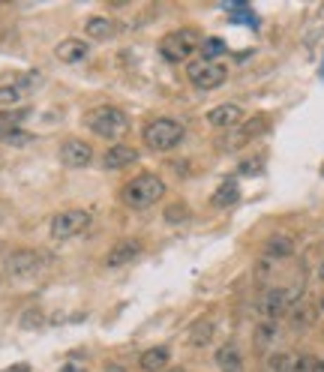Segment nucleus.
Wrapping results in <instances>:
<instances>
[{
	"mask_svg": "<svg viewBox=\"0 0 324 372\" xmlns=\"http://www.w3.org/2000/svg\"><path fill=\"white\" fill-rule=\"evenodd\" d=\"M162 195H165V184L160 174H138V177L127 180L124 189H120V201H124L129 210H148Z\"/></svg>",
	"mask_w": 324,
	"mask_h": 372,
	"instance_id": "nucleus-1",
	"label": "nucleus"
},
{
	"mask_svg": "<svg viewBox=\"0 0 324 372\" xmlns=\"http://www.w3.org/2000/svg\"><path fill=\"white\" fill-rule=\"evenodd\" d=\"M84 127L93 135H99V139L115 141V139H120V135H127L129 117L115 105H99V108H91L84 115Z\"/></svg>",
	"mask_w": 324,
	"mask_h": 372,
	"instance_id": "nucleus-2",
	"label": "nucleus"
},
{
	"mask_svg": "<svg viewBox=\"0 0 324 372\" xmlns=\"http://www.w3.org/2000/svg\"><path fill=\"white\" fill-rule=\"evenodd\" d=\"M183 141V127L171 117H156L144 127V144L150 150H171Z\"/></svg>",
	"mask_w": 324,
	"mask_h": 372,
	"instance_id": "nucleus-3",
	"label": "nucleus"
},
{
	"mask_svg": "<svg viewBox=\"0 0 324 372\" xmlns=\"http://www.w3.org/2000/svg\"><path fill=\"white\" fill-rule=\"evenodd\" d=\"M198 49H201V39H198L195 30H174V33H169V37L160 39V54L171 63L189 60Z\"/></svg>",
	"mask_w": 324,
	"mask_h": 372,
	"instance_id": "nucleus-4",
	"label": "nucleus"
},
{
	"mask_svg": "<svg viewBox=\"0 0 324 372\" xmlns=\"http://www.w3.org/2000/svg\"><path fill=\"white\" fill-rule=\"evenodd\" d=\"M189 82H193L198 90H216L226 84V78H228V70L222 63L216 60H195V63H189Z\"/></svg>",
	"mask_w": 324,
	"mask_h": 372,
	"instance_id": "nucleus-5",
	"label": "nucleus"
},
{
	"mask_svg": "<svg viewBox=\"0 0 324 372\" xmlns=\"http://www.w3.org/2000/svg\"><path fill=\"white\" fill-rule=\"evenodd\" d=\"M87 225H91V213L87 210H63L51 219V238L54 240H70L78 238Z\"/></svg>",
	"mask_w": 324,
	"mask_h": 372,
	"instance_id": "nucleus-6",
	"label": "nucleus"
},
{
	"mask_svg": "<svg viewBox=\"0 0 324 372\" xmlns=\"http://www.w3.org/2000/svg\"><path fill=\"white\" fill-rule=\"evenodd\" d=\"M294 300H297V291L292 288H267L259 300V312L264 315V321H276L279 315H285L292 309Z\"/></svg>",
	"mask_w": 324,
	"mask_h": 372,
	"instance_id": "nucleus-7",
	"label": "nucleus"
},
{
	"mask_svg": "<svg viewBox=\"0 0 324 372\" xmlns=\"http://www.w3.org/2000/svg\"><path fill=\"white\" fill-rule=\"evenodd\" d=\"M37 84H39V72H25V75H15V78L0 82V108L21 103V99H25Z\"/></svg>",
	"mask_w": 324,
	"mask_h": 372,
	"instance_id": "nucleus-8",
	"label": "nucleus"
},
{
	"mask_svg": "<svg viewBox=\"0 0 324 372\" xmlns=\"http://www.w3.org/2000/svg\"><path fill=\"white\" fill-rule=\"evenodd\" d=\"M42 264H46V255L37 252V250H18L6 258V274L9 276H18V279H25V276H33L37 270H42Z\"/></svg>",
	"mask_w": 324,
	"mask_h": 372,
	"instance_id": "nucleus-9",
	"label": "nucleus"
},
{
	"mask_svg": "<svg viewBox=\"0 0 324 372\" xmlns=\"http://www.w3.org/2000/svg\"><path fill=\"white\" fill-rule=\"evenodd\" d=\"M60 160L70 168H87L93 162V150H91V144H84L82 139H70L60 144Z\"/></svg>",
	"mask_w": 324,
	"mask_h": 372,
	"instance_id": "nucleus-10",
	"label": "nucleus"
},
{
	"mask_svg": "<svg viewBox=\"0 0 324 372\" xmlns=\"http://www.w3.org/2000/svg\"><path fill=\"white\" fill-rule=\"evenodd\" d=\"M132 162H138V150L129 148V144H115V148H108L103 156L105 172H120V168H127Z\"/></svg>",
	"mask_w": 324,
	"mask_h": 372,
	"instance_id": "nucleus-11",
	"label": "nucleus"
},
{
	"mask_svg": "<svg viewBox=\"0 0 324 372\" xmlns=\"http://www.w3.org/2000/svg\"><path fill=\"white\" fill-rule=\"evenodd\" d=\"M141 255V243L138 240H120V243H115V250H111L108 255H105V267H127V264H132L136 258Z\"/></svg>",
	"mask_w": 324,
	"mask_h": 372,
	"instance_id": "nucleus-12",
	"label": "nucleus"
},
{
	"mask_svg": "<svg viewBox=\"0 0 324 372\" xmlns=\"http://www.w3.org/2000/svg\"><path fill=\"white\" fill-rule=\"evenodd\" d=\"M87 54H91V45H87L84 39H63L58 42V49H54V58H58L60 63H82Z\"/></svg>",
	"mask_w": 324,
	"mask_h": 372,
	"instance_id": "nucleus-13",
	"label": "nucleus"
},
{
	"mask_svg": "<svg viewBox=\"0 0 324 372\" xmlns=\"http://www.w3.org/2000/svg\"><path fill=\"white\" fill-rule=\"evenodd\" d=\"M243 120V108L240 105H216L207 111V123L216 129H228V127H238Z\"/></svg>",
	"mask_w": 324,
	"mask_h": 372,
	"instance_id": "nucleus-14",
	"label": "nucleus"
},
{
	"mask_svg": "<svg viewBox=\"0 0 324 372\" xmlns=\"http://www.w3.org/2000/svg\"><path fill=\"white\" fill-rule=\"evenodd\" d=\"M169 360H171V352H169V348H165V345H153V348H148V352L141 354L138 366H141L144 372H162Z\"/></svg>",
	"mask_w": 324,
	"mask_h": 372,
	"instance_id": "nucleus-15",
	"label": "nucleus"
},
{
	"mask_svg": "<svg viewBox=\"0 0 324 372\" xmlns=\"http://www.w3.org/2000/svg\"><path fill=\"white\" fill-rule=\"evenodd\" d=\"M84 30H87V37H91V39L103 42V39H111V33H115V21H108L103 15H93V18H87Z\"/></svg>",
	"mask_w": 324,
	"mask_h": 372,
	"instance_id": "nucleus-16",
	"label": "nucleus"
},
{
	"mask_svg": "<svg viewBox=\"0 0 324 372\" xmlns=\"http://www.w3.org/2000/svg\"><path fill=\"white\" fill-rule=\"evenodd\" d=\"M292 252H294V240L285 238V234H276V238L264 243V255H271V258H288Z\"/></svg>",
	"mask_w": 324,
	"mask_h": 372,
	"instance_id": "nucleus-17",
	"label": "nucleus"
},
{
	"mask_svg": "<svg viewBox=\"0 0 324 372\" xmlns=\"http://www.w3.org/2000/svg\"><path fill=\"white\" fill-rule=\"evenodd\" d=\"M216 364L222 372H240V352H238V345H222L219 348V354H216Z\"/></svg>",
	"mask_w": 324,
	"mask_h": 372,
	"instance_id": "nucleus-18",
	"label": "nucleus"
},
{
	"mask_svg": "<svg viewBox=\"0 0 324 372\" xmlns=\"http://www.w3.org/2000/svg\"><path fill=\"white\" fill-rule=\"evenodd\" d=\"M238 198H240L238 184H234V180H226L214 195V207H231V205H238Z\"/></svg>",
	"mask_w": 324,
	"mask_h": 372,
	"instance_id": "nucleus-19",
	"label": "nucleus"
},
{
	"mask_svg": "<svg viewBox=\"0 0 324 372\" xmlns=\"http://www.w3.org/2000/svg\"><path fill=\"white\" fill-rule=\"evenodd\" d=\"M210 336H214V321H210V319H201L195 328H193V333H189V342H193V345H207Z\"/></svg>",
	"mask_w": 324,
	"mask_h": 372,
	"instance_id": "nucleus-20",
	"label": "nucleus"
},
{
	"mask_svg": "<svg viewBox=\"0 0 324 372\" xmlns=\"http://www.w3.org/2000/svg\"><path fill=\"white\" fill-rule=\"evenodd\" d=\"M267 123H271V120H267V115H255V117L247 123V127L240 129V135H238V139H240V141H252L255 135H261V132L267 129Z\"/></svg>",
	"mask_w": 324,
	"mask_h": 372,
	"instance_id": "nucleus-21",
	"label": "nucleus"
},
{
	"mask_svg": "<svg viewBox=\"0 0 324 372\" xmlns=\"http://www.w3.org/2000/svg\"><path fill=\"white\" fill-rule=\"evenodd\" d=\"M316 321V309L309 307V303H297V307L292 309V324L300 331V328H309V324Z\"/></svg>",
	"mask_w": 324,
	"mask_h": 372,
	"instance_id": "nucleus-22",
	"label": "nucleus"
},
{
	"mask_svg": "<svg viewBox=\"0 0 324 372\" xmlns=\"http://www.w3.org/2000/svg\"><path fill=\"white\" fill-rule=\"evenodd\" d=\"M273 336H276V321H261L259 328H255V348L264 352V348L273 342Z\"/></svg>",
	"mask_w": 324,
	"mask_h": 372,
	"instance_id": "nucleus-23",
	"label": "nucleus"
},
{
	"mask_svg": "<svg viewBox=\"0 0 324 372\" xmlns=\"http://www.w3.org/2000/svg\"><path fill=\"white\" fill-rule=\"evenodd\" d=\"M201 54H205V60H216L219 58V54H226V42H222V39H205V42H201Z\"/></svg>",
	"mask_w": 324,
	"mask_h": 372,
	"instance_id": "nucleus-24",
	"label": "nucleus"
},
{
	"mask_svg": "<svg viewBox=\"0 0 324 372\" xmlns=\"http://www.w3.org/2000/svg\"><path fill=\"white\" fill-rule=\"evenodd\" d=\"M0 141H4V144H13V148H25V144H30V141H33V135H30V132H25V129L18 127V129H13V132H6Z\"/></svg>",
	"mask_w": 324,
	"mask_h": 372,
	"instance_id": "nucleus-25",
	"label": "nucleus"
},
{
	"mask_svg": "<svg viewBox=\"0 0 324 372\" xmlns=\"http://www.w3.org/2000/svg\"><path fill=\"white\" fill-rule=\"evenodd\" d=\"M312 369H316V360L309 354H300V357H292V364H288L285 372H312Z\"/></svg>",
	"mask_w": 324,
	"mask_h": 372,
	"instance_id": "nucleus-26",
	"label": "nucleus"
},
{
	"mask_svg": "<svg viewBox=\"0 0 324 372\" xmlns=\"http://www.w3.org/2000/svg\"><path fill=\"white\" fill-rule=\"evenodd\" d=\"M288 364H292V354H273V357L264 364V372H285Z\"/></svg>",
	"mask_w": 324,
	"mask_h": 372,
	"instance_id": "nucleus-27",
	"label": "nucleus"
},
{
	"mask_svg": "<svg viewBox=\"0 0 324 372\" xmlns=\"http://www.w3.org/2000/svg\"><path fill=\"white\" fill-rule=\"evenodd\" d=\"M186 217H189V210L183 205H174V207L165 210V219H169V222H183Z\"/></svg>",
	"mask_w": 324,
	"mask_h": 372,
	"instance_id": "nucleus-28",
	"label": "nucleus"
},
{
	"mask_svg": "<svg viewBox=\"0 0 324 372\" xmlns=\"http://www.w3.org/2000/svg\"><path fill=\"white\" fill-rule=\"evenodd\" d=\"M39 321H42V319H39V312H37V309H27V312H25V319H21V328H37Z\"/></svg>",
	"mask_w": 324,
	"mask_h": 372,
	"instance_id": "nucleus-29",
	"label": "nucleus"
},
{
	"mask_svg": "<svg viewBox=\"0 0 324 372\" xmlns=\"http://www.w3.org/2000/svg\"><path fill=\"white\" fill-rule=\"evenodd\" d=\"M259 168H261V160H250L240 165V174H259Z\"/></svg>",
	"mask_w": 324,
	"mask_h": 372,
	"instance_id": "nucleus-30",
	"label": "nucleus"
},
{
	"mask_svg": "<svg viewBox=\"0 0 324 372\" xmlns=\"http://www.w3.org/2000/svg\"><path fill=\"white\" fill-rule=\"evenodd\" d=\"M105 372H127V369H124V366H117V364H115V366H108Z\"/></svg>",
	"mask_w": 324,
	"mask_h": 372,
	"instance_id": "nucleus-31",
	"label": "nucleus"
},
{
	"mask_svg": "<svg viewBox=\"0 0 324 372\" xmlns=\"http://www.w3.org/2000/svg\"><path fill=\"white\" fill-rule=\"evenodd\" d=\"M9 372H27V364H18L15 369H9Z\"/></svg>",
	"mask_w": 324,
	"mask_h": 372,
	"instance_id": "nucleus-32",
	"label": "nucleus"
},
{
	"mask_svg": "<svg viewBox=\"0 0 324 372\" xmlns=\"http://www.w3.org/2000/svg\"><path fill=\"white\" fill-rule=\"evenodd\" d=\"M312 372H324V360H316V369Z\"/></svg>",
	"mask_w": 324,
	"mask_h": 372,
	"instance_id": "nucleus-33",
	"label": "nucleus"
},
{
	"mask_svg": "<svg viewBox=\"0 0 324 372\" xmlns=\"http://www.w3.org/2000/svg\"><path fill=\"white\" fill-rule=\"evenodd\" d=\"M63 372H84V369H78V366H70V369H63Z\"/></svg>",
	"mask_w": 324,
	"mask_h": 372,
	"instance_id": "nucleus-34",
	"label": "nucleus"
},
{
	"mask_svg": "<svg viewBox=\"0 0 324 372\" xmlns=\"http://www.w3.org/2000/svg\"><path fill=\"white\" fill-rule=\"evenodd\" d=\"M318 276H321V279H324V262H321V270H318Z\"/></svg>",
	"mask_w": 324,
	"mask_h": 372,
	"instance_id": "nucleus-35",
	"label": "nucleus"
},
{
	"mask_svg": "<svg viewBox=\"0 0 324 372\" xmlns=\"http://www.w3.org/2000/svg\"><path fill=\"white\" fill-rule=\"evenodd\" d=\"M318 307H321V309H324V295H321V303H318Z\"/></svg>",
	"mask_w": 324,
	"mask_h": 372,
	"instance_id": "nucleus-36",
	"label": "nucleus"
},
{
	"mask_svg": "<svg viewBox=\"0 0 324 372\" xmlns=\"http://www.w3.org/2000/svg\"><path fill=\"white\" fill-rule=\"evenodd\" d=\"M165 372H183V369H165Z\"/></svg>",
	"mask_w": 324,
	"mask_h": 372,
	"instance_id": "nucleus-37",
	"label": "nucleus"
},
{
	"mask_svg": "<svg viewBox=\"0 0 324 372\" xmlns=\"http://www.w3.org/2000/svg\"><path fill=\"white\" fill-rule=\"evenodd\" d=\"M321 174H324V165H321Z\"/></svg>",
	"mask_w": 324,
	"mask_h": 372,
	"instance_id": "nucleus-38",
	"label": "nucleus"
}]
</instances>
